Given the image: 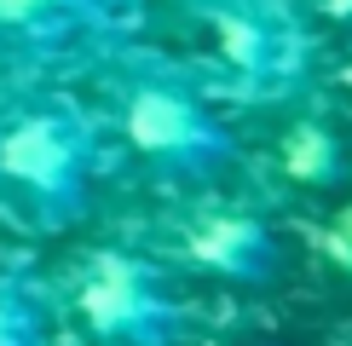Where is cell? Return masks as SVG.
Here are the masks:
<instances>
[{
	"instance_id": "1",
	"label": "cell",
	"mask_w": 352,
	"mask_h": 346,
	"mask_svg": "<svg viewBox=\"0 0 352 346\" xmlns=\"http://www.w3.org/2000/svg\"><path fill=\"white\" fill-rule=\"evenodd\" d=\"M98 69H104L98 122L133 168H144L156 185H173V191H202L219 173H231L237 139L219 122L214 93L190 64L144 47H122Z\"/></svg>"
},
{
	"instance_id": "2",
	"label": "cell",
	"mask_w": 352,
	"mask_h": 346,
	"mask_svg": "<svg viewBox=\"0 0 352 346\" xmlns=\"http://www.w3.org/2000/svg\"><path fill=\"white\" fill-rule=\"evenodd\" d=\"M110 162L98 110L76 104L64 86L0 93V214L12 225L58 237L87 220Z\"/></svg>"
},
{
	"instance_id": "3",
	"label": "cell",
	"mask_w": 352,
	"mask_h": 346,
	"mask_svg": "<svg viewBox=\"0 0 352 346\" xmlns=\"http://www.w3.org/2000/svg\"><path fill=\"white\" fill-rule=\"evenodd\" d=\"M202 35V86L243 104H283L312 69L306 18L283 0H190Z\"/></svg>"
},
{
	"instance_id": "4",
	"label": "cell",
	"mask_w": 352,
	"mask_h": 346,
	"mask_svg": "<svg viewBox=\"0 0 352 346\" xmlns=\"http://www.w3.org/2000/svg\"><path fill=\"white\" fill-rule=\"evenodd\" d=\"M144 0H0V93L58 86L133 47Z\"/></svg>"
},
{
	"instance_id": "5",
	"label": "cell",
	"mask_w": 352,
	"mask_h": 346,
	"mask_svg": "<svg viewBox=\"0 0 352 346\" xmlns=\"http://www.w3.org/2000/svg\"><path fill=\"white\" fill-rule=\"evenodd\" d=\"M64 306L93 346H179L185 306L168 271L133 249H87L69 266Z\"/></svg>"
},
{
	"instance_id": "6",
	"label": "cell",
	"mask_w": 352,
	"mask_h": 346,
	"mask_svg": "<svg viewBox=\"0 0 352 346\" xmlns=\"http://www.w3.org/2000/svg\"><path fill=\"white\" fill-rule=\"evenodd\" d=\"M179 254L197 271H208L219 283H237V288H260L277 277L283 266V249H277V231L248 208H202L197 220L185 225Z\"/></svg>"
},
{
	"instance_id": "7",
	"label": "cell",
	"mask_w": 352,
	"mask_h": 346,
	"mask_svg": "<svg viewBox=\"0 0 352 346\" xmlns=\"http://www.w3.org/2000/svg\"><path fill=\"white\" fill-rule=\"evenodd\" d=\"M0 346H47V295L18 271H0Z\"/></svg>"
},
{
	"instance_id": "8",
	"label": "cell",
	"mask_w": 352,
	"mask_h": 346,
	"mask_svg": "<svg viewBox=\"0 0 352 346\" xmlns=\"http://www.w3.org/2000/svg\"><path fill=\"white\" fill-rule=\"evenodd\" d=\"M283 168L295 173L300 185H335L341 179V144L324 122H300L295 133L283 139Z\"/></svg>"
},
{
	"instance_id": "9",
	"label": "cell",
	"mask_w": 352,
	"mask_h": 346,
	"mask_svg": "<svg viewBox=\"0 0 352 346\" xmlns=\"http://www.w3.org/2000/svg\"><path fill=\"white\" fill-rule=\"evenodd\" d=\"M324 254L335 260V266H341L346 271V277H352V208L341 214V220H335L329 225V237H324Z\"/></svg>"
},
{
	"instance_id": "10",
	"label": "cell",
	"mask_w": 352,
	"mask_h": 346,
	"mask_svg": "<svg viewBox=\"0 0 352 346\" xmlns=\"http://www.w3.org/2000/svg\"><path fill=\"white\" fill-rule=\"evenodd\" d=\"M312 6H318V18H329V23L352 29V0H312Z\"/></svg>"
}]
</instances>
